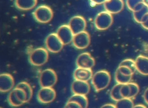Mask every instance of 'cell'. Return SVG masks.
Here are the masks:
<instances>
[{
	"label": "cell",
	"mask_w": 148,
	"mask_h": 108,
	"mask_svg": "<svg viewBox=\"0 0 148 108\" xmlns=\"http://www.w3.org/2000/svg\"><path fill=\"white\" fill-rule=\"evenodd\" d=\"M111 76L106 70H100L95 72L91 79V84L95 91L99 92L106 88L110 84Z\"/></svg>",
	"instance_id": "obj_1"
},
{
	"label": "cell",
	"mask_w": 148,
	"mask_h": 108,
	"mask_svg": "<svg viewBox=\"0 0 148 108\" xmlns=\"http://www.w3.org/2000/svg\"><path fill=\"white\" fill-rule=\"evenodd\" d=\"M48 59V50L43 47H38L33 50L28 56L29 62L35 66L43 65L47 62Z\"/></svg>",
	"instance_id": "obj_2"
},
{
	"label": "cell",
	"mask_w": 148,
	"mask_h": 108,
	"mask_svg": "<svg viewBox=\"0 0 148 108\" xmlns=\"http://www.w3.org/2000/svg\"><path fill=\"white\" fill-rule=\"evenodd\" d=\"M35 20L40 23H49L53 17V12L51 8L46 5L38 6L32 13Z\"/></svg>",
	"instance_id": "obj_3"
},
{
	"label": "cell",
	"mask_w": 148,
	"mask_h": 108,
	"mask_svg": "<svg viewBox=\"0 0 148 108\" xmlns=\"http://www.w3.org/2000/svg\"><path fill=\"white\" fill-rule=\"evenodd\" d=\"M113 22L112 14L106 10L98 13L94 19L95 27L99 31H104L108 29L112 25Z\"/></svg>",
	"instance_id": "obj_4"
},
{
	"label": "cell",
	"mask_w": 148,
	"mask_h": 108,
	"mask_svg": "<svg viewBox=\"0 0 148 108\" xmlns=\"http://www.w3.org/2000/svg\"><path fill=\"white\" fill-rule=\"evenodd\" d=\"M57 81V73L52 69H46L40 73L39 83L41 87H53L56 85Z\"/></svg>",
	"instance_id": "obj_5"
},
{
	"label": "cell",
	"mask_w": 148,
	"mask_h": 108,
	"mask_svg": "<svg viewBox=\"0 0 148 108\" xmlns=\"http://www.w3.org/2000/svg\"><path fill=\"white\" fill-rule=\"evenodd\" d=\"M45 46L50 52L57 53L62 49L64 44L56 33H51L46 37Z\"/></svg>",
	"instance_id": "obj_6"
},
{
	"label": "cell",
	"mask_w": 148,
	"mask_h": 108,
	"mask_svg": "<svg viewBox=\"0 0 148 108\" xmlns=\"http://www.w3.org/2000/svg\"><path fill=\"white\" fill-rule=\"evenodd\" d=\"M36 98L41 103H50L56 99V92L53 87H41L38 92Z\"/></svg>",
	"instance_id": "obj_7"
},
{
	"label": "cell",
	"mask_w": 148,
	"mask_h": 108,
	"mask_svg": "<svg viewBox=\"0 0 148 108\" xmlns=\"http://www.w3.org/2000/svg\"><path fill=\"white\" fill-rule=\"evenodd\" d=\"M91 42V38L89 33L84 31L74 35L73 44L77 49L83 50L88 47Z\"/></svg>",
	"instance_id": "obj_8"
},
{
	"label": "cell",
	"mask_w": 148,
	"mask_h": 108,
	"mask_svg": "<svg viewBox=\"0 0 148 108\" xmlns=\"http://www.w3.org/2000/svg\"><path fill=\"white\" fill-rule=\"evenodd\" d=\"M73 33L76 35L81 32L86 31L87 23L85 18L81 16H75L72 17L68 23Z\"/></svg>",
	"instance_id": "obj_9"
},
{
	"label": "cell",
	"mask_w": 148,
	"mask_h": 108,
	"mask_svg": "<svg viewBox=\"0 0 148 108\" xmlns=\"http://www.w3.org/2000/svg\"><path fill=\"white\" fill-rule=\"evenodd\" d=\"M56 33L64 45L72 42L75 34L73 33L68 24H64L58 27Z\"/></svg>",
	"instance_id": "obj_10"
},
{
	"label": "cell",
	"mask_w": 148,
	"mask_h": 108,
	"mask_svg": "<svg viewBox=\"0 0 148 108\" xmlns=\"http://www.w3.org/2000/svg\"><path fill=\"white\" fill-rule=\"evenodd\" d=\"M76 64L79 68L91 69L94 66L95 61L89 53L84 52L78 55L76 60Z\"/></svg>",
	"instance_id": "obj_11"
},
{
	"label": "cell",
	"mask_w": 148,
	"mask_h": 108,
	"mask_svg": "<svg viewBox=\"0 0 148 108\" xmlns=\"http://www.w3.org/2000/svg\"><path fill=\"white\" fill-rule=\"evenodd\" d=\"M71 88L73 94L87 95L90 91V85L88 81L77 80L72 82Z\"/></svg>",
	"instance_id": "obj_12"
},
{
	"label": "cell",
	"mask_w": 148,
	"mask_h": 108,
	"mask_svg": "<svg viewBox=\"0 0 148 108\" xmlns=\"http://www.w3.org/2000/svg\"><path fill=\"white\" fill-rule=\"evenodd\" d=\"M14 85L13 77L9 73H3L0 75V91L7 92L13 90Z\"/></svg>",
	"instance_id": "obj_13"
},
{
	"label": "cell",
	"mask_w": 148,
	"mask_h": 108,
	"mask_svg": "<svg viewBox=\"0 0 148 108\" xmlns=\"http://www.w3.org/2000/svg\"><path fill=\"white\" fill-rule=\"evenodd\" d=\"M124 6L123 0H106L103 3L105 10L111 14L119 13Z\"/></svg>",
	"instance_id": "obj_14"
},
{
	"label": "cell",
	"mask_w": 148,
	"mask_h": 108,
	"mask_svg": "<svg viewBox=\"0 0 148 108\" xmlns=\"http://www.w3.org/2000/svg\"><path fill=\"white\" fill-rule=\"evenodd\" d=\"M132 12L135 21L141 23L144 17L148 13V4L145 2L140 3L135 7Z\"/></svg>",
	"instance_id": "obj_15"
},
{
	"label": "cell",
	"mask_w": 148,
	"mask_h": 108,
	"mask_svg": "<svg viewBox=\"0 0 148 108\" xmlns=\"http://www.w3.org/2000/svg\"><path fill=\"white\" fill-rule=\"evenodd\" d=\"M93 73L91 69H87L77 67L73 72L75 80L88 81L92 79Z\"/></svg>",
	"instance_id": "obj_16"
},
{
	"label": "cell",
	"mask_w": 148,
	"mask_h": 108,
	"mask_svg": "<svg viewBox=\"0 0 148 108\" xmlns=\"http://www.w3.org/2000/svg\"><path fill=\"white\" fill-rule=\"evenodd\" d=\"M135 62L136 71L142 75H148V57L139 55L136 58Z\"/></svg>",
	"instance_id": "obj_17"
},
{
	"label": "cell",
	"mask_w": 148,
	"mask_h": 108,
	"mask_svg": "<svg viewBox=\"0 0 148 108\" xmlns=\"http://www.w3.org/2000/svg\"><path fill=\"white\" fill-rule=\"evenodd\" d=\"M38 0H14L15 6L21 10H29L34 8Z\"/></svg>",
	"instance_id": "obj_18"
},
{
	"label": "cell",
	"mask_w": 148,
	"mask_h": 108,
	"mask_svg": "<svg viewBox=\"0 0 148 108\" xmlns=\"http://www.w3.org/2000/svg\"><path fill=\"white\" fill-rule=\"evenodd\" d=\"M8 101L9 104L13 107H18L24 104L18 98L14 88L10 91L8 96Z\"/></svg>",
	"instance_id": "obj_19"
},
{
	"label": "cell",
	"mask_w": 148,
	"mask_h": 108,
	"mask_svg": "<svg viewBox=\"0 0 148 108\" xmlns=\"http://www.w3.org/2000/svg\"><path fill=\"white\" fill-rule=\"evenodd\" d=\"M69 101H75L79 103L83 108H87L88 106V100L86 95L73 94L69 99Z\"/></svg>",
	"instance_id": "obj_20"
},
{
	"label": "cell",
	"mask_w": 148,
	"mask_h": 108,
	"mask_svg": "<svg viewBox=\"0 0 148 108\" xmlns=\"http://www.w3.org/2000/svg\"><path fill=\"white\" fill-rule=\"evenodd\" d=\"M132 76H125L121 73L117 69L114 74V79L117 83L121 84H125L131 82Z\"/></svg>",
	"instance_id": "obj_21"
},
{
	"label": "cell",
	"mask_w": 148,
	"mask_h": 108,
	"mask_svg": "<svg viewBox=\"0 0 148 108\" xmlns=\"http://www.w3.org/2000/svg\"><path fill=\"white\" fill-rule=\"evenodd\" d=\"M122 86V84L117 83L116 85H114L110 92V96L112 100L117 102L120 99H121L123 98L121 94V87Z\"/></svg>",
	"instance_id": "obj_22"
},
{
	"label": "cell",
	"mask_w": 148,
	"mask_h": 108,
	"mask_svg": "<svg viewBox=\"0 0 148 108\" xmlns=\"http://www.w3.org/2000/svg\"><path fill=\"white\" fill-rule=\"evenodd\" d=\"M15 87L21 88L25 92L27 97V102L31 100L33 95V90L29 83L26 81H21L18 83Z\"/></svg>",
	"instance_id": "obj_23"
},
{
	"label": "cell",
	"mask_w": 148,
	"mask_h": 108,
	"mask_svg": "<svg viewBox=\"0 0 148 108\" xmlns=\"http://www.w3.org/2000/svg\"><path fill=\"white\" fill-rule=\"evenodd\" d=\"M115 106L116 108H133L135 105L132 99L124 98L116 102Z\"/></svg>",
	"instance_id": "obj_24"
},
{
	"label": "cell",
	"mask_w": 148,
	"mask_h": 108,
	"mask_svg": "<svg viewBox=\"0 0 148 108\" xmlns=\"http://www.w3.org/2000/svg\"><path fill=\"white\" fill-rule=\"evenodd\" d=\"M120 66H125L130 69H131L134 73H135L136 70V65H135V62L134 60L130 59V58H127L123 60L119 64Z\"/></svg>",
	"instance_id": "obj_25"
},
{
	"label": "cell",
	"mask_w": 148,
	"mask_h": 108,
	"mask_svg": "<svg viewBox=\"0 0 148 108\" xmlns=\"http://www.w3.org/2000/svg\"><path fill=\"white\" fill-rule=\"evenodd\" d=\"M121 94L123 98H130L131 88L128 83L122 84V86L121 87Z\"/></svg>",
	"instance_id": "obj_26"
},
{
	"label": "cell",
	"mask_w": 148,
	"mask_h": 108,
	"mask_svg": "<svg viewBox=\"0 0 148 108\" xmlns=\"http://www.w3.org/2000/svg\"><path fill=\"white\" fill-rule=\"evenodd\" d=\"M131 88V96H130V98L132 99L134 98H135L139 93V85L134 82H130L128 83Z\"/></svg>",
	"instance_id": "obj_27"
},
{
	"label": "cell",
	"mask_w": 148,
	"mask_h": 108,
	"mask_svg": "<svg viewBox=\"0 0 148 108\" xmlns=\"http://www.w3.org/2000/svg\"><path fill=\"white\" fill-rule=\"evenodd\" d=\"M143 2H145V0H126V5L128 8L133 12L138 5Z\"/></svg>",
	"instance_id": "obj_28"
},
{
	"label": "cell",
	"mask_w": 148,
	"mask_h": 108,
	"mask_svg": "<svg viewBox=\"0 0 148 108\" xmlns=\"http://www.w3.org/2000/svg\"><path fill=\"white\" fill-rule=\"evenodd\" d=\"M121 73L125 76H133L134 74V72L130 69L129 68L125 66H120L119 65L118 68H117Z\"/></svg>",
	"instance_id": "obj_29"
},
{
	"label": "cell",
	"mask_w": 148,
	"mask_h": 108,
	"mask_svg": "<svg viewBox=\"0 0 148 108\" xmlns=\"http://www.w3.org/2000/svg\"><path fill=\"white\" fill-rule=\"evenodd\" d=\"M66 105H67L69 108H83L79 103L75 101L68 100V102L66 103Z\"/></svg>",
	"instance_id": "obj_30"
},
{
	"label": "cell",
	"mask_w": 148,
	"mask_h": 108,
	"mask_svg": "<svg viewBox=\"0 0 148 108\" xmlns=\"http://www.w3.org/2000/svg\"><path fill=\"white\" fill-rule=\"evenodd\" d=\"M140 24L145 29L148 30V13L144 17Z\"/></svg>",
	"instance_id": "obj_31"
},
{
	"label": "cell",
	"mask_w": 148,
	"mask_h": 108,
	"mask_svg": "<svg viewBox=\"0 0 148 108\" xmlns=\"http://www.w3.org/2000/svg\"><path fill=\"white\" fill-rule=\"evenodd\" d=\"M90 2L95 5L103 4L106 0H90Z\"/></svg>",
	"instance_id": "obj_32"
},
{
	"label": "cell",
	"mask_w": 148,
	"mask_h": 108,
	"mask_svg": "<svg viewBox=\"0 0 148 108\" xmlns=\"http://www.w3.org/2000/svg\"><path fill=\"white\" fill-rule=\"evenodd\" d=\"M143 99L146 104L148 105V87L146 89L143 94Z\"/></svg>",
	"instance_id": "obj_33"
},
{
	"label": "cell",
	"mask_w": 148,
	"mask_h": 108,
	"mask_svg": "<svg viewBox=\"0 0 148 108\" xmlns=\"http://www.w3.org/2000/svg\"><path fill=\"white\" fill-rule=\"evenodd\" d=\"M100 108H116L115 105L112 103H106L102 105Z\"/></svg>",
	"instance_id": "obj_34"
},
{
	"label": "cell",
	"mask_w": 148,
	"mask_h": 108,
	"mask_svg": "<svg viewBox=\"0 0 148 108\" xmlns=\"http://www.w3.org/2000/svg\"><path fill=\"white\" fill-rule=\"evenodd\" d=\"M133 108H147V107L141 104H138L136 105H135Z\"/></svg>",
	"instance_id": "obj_35"
},
{
	"label": "cell",
	"mask_w": 148,
	"mask_h": 108,
	"mask_svg": "<svg viewBox=\"0 0 148 108\" xmlns=\"http://www.w3.org/2000/svg\"><path fill=\"white\" fill-rule=\"evenodd\" d=\"M64 108H69V107H68L67 105H65V106Z\"/></svg>",
	"instance_id": "obj_36"
}]
</instances>
